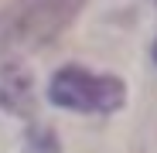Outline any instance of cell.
Returning <instances> with one entry per match:
<instances>
[{
  "label": "cell",
  "instance_id": "obj_1",
  "mask_svg": "<svg viewBox=\"0 0 157 153\" xmlns=\"http://www.w3.org/2000/svg\"><path fill=\"white\" fill-rule=\"evenodd\" d=\"M86 0H14L0 10V55L17 48L51 44Z\"/></svg>",
  "mask_w": 157,
  "mask_h": 153
},
{
  "label": "cell",
  "instance_id": "obj_2",
  "mask_svg": "<svg viewBox=\"0 0 157 153\" xmlns=\"http://www.w3.org/2000/svg\"><path fill=\"white\" fill-rule=\"evenodd\" d=\"M51 102L82 112H113L123 106V82L109 75H89L82 68H62L48 89Z\"/></svg>",
  "mask_w": 157,
  "mask_h": 153
},
{
  "label": "cell",
  "instance_id": "obj_3",
  "mask_svg": "<svg viewBox=\"0 0 157 153\" xmlns=\"http://www.w3.org/2000/svg\"><path fill=\"white\" fill-rule=\"evenodd\" d=\"M0 102L17 116H31V109H34V82H31L24 65H7L0 71Z\"/></svg>",
  "mask_w": 157,
  "mask_h": 153
},
{
  "label": "cell",
  "instance_id": "obj_4",
  "mask_svg": "<svg viewBox=\"0 0 157 153\" xmlns=\"http://www.w3.org/2000/svg\"><path fill=\"white\" fill-rule=\"evenodd\" d=\"M154 58H157V48H154Z\"/></svg>",
  "mask_w": 157,
  "mask_h": 153
}]
</instances>
